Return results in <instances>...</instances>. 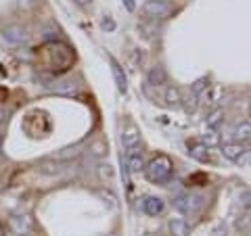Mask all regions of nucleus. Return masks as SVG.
Listing matches in <instances>:
<instances>
[{"mask_svg":"<svg viewBox=\"0 0 251 236\" xmlns=\"http://www.w3.org/2000/svg\"><path fill=\"white\" fill-rule=\"evenodd\" d=\"M222 119H224V109L222 107H216L214 111H211L209 115H207V119H205V123L209 125L211 130H218V125L222 123Z\"/></svg>","mask_w":251,"mask_h":236,"instance_id":"17","label":"nucleus"},{"mask_svg":"<svg viewBox=\"0 0 251 236\" xmlns=\"http://www.w3.org/2000/svg\"><path fill=\"white\" fill-rule=\"evenodd\" d=\"M124 6H126V9H128L130 13H132V11H134V9H136V4H134V0H124Z\"/></svg>","mask_w":251,"mask_h":236,"instance_id":"23","label":"nucleus"},{"mask_svg":"<svg viewBox=\"0 0 251 236\" xmlns=\"http://www.w3.org/2000/svg\"><path fill=\"white\" fill-rule=\"evenodd\" d=\"M109 236H113V234H109Z\"/></svg>","mask_w":251,"mask_h":236,"instance_id":"28","label":"nucleus"},{"mask_svg":"<svg viewBox=\"0 0 251 236\" xmlns=\"http://www.w3.org/2000/svg\"><path fill=\"white\" fill-rule=\"evenodd\" d=\"M74 2H75L77 6H82V9H86V6L92 4V0H74Z\"/></svg>","mask_w":251,"mask_h":236,"instance_id":"24","label":"nucleus"},{"mask_svg":"<svg viewBox=\"0 0 251 236\" xmlns=\"http://www.w3.org/2000/svg\"><path fill=\"white\" fill-rule=\"evenodd\" d=\"M80 155H82V144H77V146H67V148H63V151H59L57 155H52L50 159H54V161H63V163H69V161L77 159Z\"/></svg>","mask_w":251,"mask_h":236,"instance_id":"11","label":"nucleus"},{"mask_svg":"<svg viewBox=\"0 0 251 236\" xmlns=\"http://www.w3.org/2000/svg\"><path fill=\"white\" fill-rule=\"evenodd\" d=\"M2 121H4V111L0 109V123H2Z\"/></svg>","mask_w":251,"mask_h":236,"instance_id":"26","label":"nucleus"},{"mask_svg":"<svg viewBox=\"0 0 251 236\" xmlns=\"http://www.w3.org/2000/svg\"><path fill=\"white\" fill-rule=\"evenodd\" d=\"M50 90L59 92V94H72L77 90V86H75V82H59V84H52Z\"/></svg>","mask_w":251,"mask_h":236,"instance_id":"18","label":"nucleus"},{"mask_svg":"<svg viewBox=\"0 0 251 236\" xmlns=\"http://www.w3.org/2000/svg\"><path fill=\"white\" fill-rule=\"evenodd\" d=\"M0 236H4V228L2 226H0Z\"/></svg>","mask_w":251,"mask_h":236,"instance_id":"27","label":"nucleus"},{"mask_svg":"<svg viewBox=\"0 0 251 236\" xmlns=\"http://www.w3.org/2000/svg\"><path fill=\"white\" fill-rule=\"evenodd\" d=\"M174 174V163L168 155H157L145 165V176L153 184H166Z\"/></svg>","mask_w":251,"mask_h":236,"instance_id":"1","label":"nucleus"},{"mask_svg":"<svg viewBox=\"0 0 251 236\" xmlns=\"http://www.w3.org/2000/svg\"><path fill=\"white\" fill-rule=\"evenodd\" d=\"M109 63H111V73H113V80H115L117 90H120V94H126V92H128V80H126L124 67L117 63L115 57H109Z\"/></svg>","mask_w":251,"mask_h":236,"instance_id":"7","label":"nucleus"},{"mask_svg":"<svg viewBox=\"0 0 251 236\" xmlns=\"http://www.w3.org/2000/svg\"><path fill=\"white\" fill-rule=\"evenodd\" d=\"M203 144H205L207 148H211V146H216V144H220V132L218 130H211L209 128V132L203 136Z\"/></svg>","mask_w":251,"mask_h":236,"instance_id":"19","label":"nucleus"},{"mask_svg":"<svg viewBox=\"0 0 251 236\" xmlns=\"http://www.w3.org/2000/svg\"><path fill=\"white\" fill-rule=\"evenodd\" d=\"M232 138H234V142H239V144H247L249 142V138H251V123L249 119H243L237 123V128H234L232 132Z\"/></svg>","mask_w":251,"mask_h":236,"instance_id":"8","label":"nucleus"},{"mask_svg":"<svg viewBox=\"0 0 251 236\" xmlns=\"http://www.w3.org/2000/svg\"><path fill=\"white\" fill-rule=\"evenodd\" d=\"M174 13V4L170 0H147L143 4V15L151 21H163Z\"/></svg>","mask_w":251,"mask_h":236,"instance_id":"2","label":"nucleus"},{"mask_svg":"<svg viewBox=\"0 0 251 236\" xmlns=\"http://www.w3.org/2000/svg\"><path fill=\"white\" fill-rule=\"evenodd\" d=\"M222 155H224L228 161H232V163H243V161H247V146H243V144H239V142L224 144Z\"/></svg>","mask_w":251,"mask_h":236,"instance_id":"5","label":"nucleus"},{"mask_svg":"<svg viewBox=\"0 0 251 236\" xmlns=\"http://www.w3.org/2000/svg\"><path fill=\"white\" fill-rule=\"evenodd\" d=\"M188 155L193 157L195 161H199V163H209V148L203 144V142H191L188 144Z\"/></svg>","mask_w":251,"mask_h":236,"instance_id":"9","label":"nucleus"},{"mask_svg":"<svg viewBox=\"0 0 251 236\" xmlns=\"http://www.w3.org/2000/svg\"><path fill=\"white\" fill-rule=\"evenodd\" d=\"M180 103H182V94H180V90L176 88V86H168V90H166V105L168 107H180Z\"/></svg>","mask_w":251,"mask_h":236,"instance_id":"16","label":"nucleus"},{"mask_svg":"<svg viewBox=\"0 0 251 236\" xmlns=\"http://www.w3.org/2000/svg\"><path fill=\"white\" fill-rule=\"evenodd\" d=\"M122 142H124V148L126 153L132 155V153H143V138L136 130V125H128L122 136Z\"/></svg>","mask_w":251,"mask_h":236,"instance_id":"4","label":"nucleus"},{"mask_svg":"<svg viewBox=\"0 0 251 236\" xmlns=\"http://www.w3.org/2000/svg\"><path fill=\"white\" fill-rule=\"evenodd\" d=\"M99 176L103 182H109V180H113V167L111 165H99Z\"/></svg>","mask_w":251,"mask_h":236,"instance_id":"20","label":"nucleus"},{"mask_svg":"<svg viewBox=\"0 0 251 236\" xmlns=\"http://www.w3.org/2000/svg\"><path fill=\"white\" fill-rule=\"evenodd\" d=\"M140 207H143V211L147 215L157 217L166 211V203H163V199H159V196H145L143 203H140Z\"/></svg>","mask_w":251,"mask_h":236,"instance_id":"6","label":"nucleus"},{"mask_svg":"<svg viewBox=\"0 0 251 236\" xmlns=\"http://www.w3.org/2000/svg\"><path fill=\"white\" fill-rule=\"evenodd\" d=\"M2 36H4V40L9 42V44H23V42H27V34L23 31L21 27H17V25H11V27H6L4 31H2Z\"/></svg>","mask_w":251,"mask_h":236,"instance_id":"10","label":"nucleus"},{"mask_svg":"<svg viewBox=\"0 0 251 236\" xmlns=\"http://www.w3.org/2000/svg\"><path fill=\"white\" fill-rule=\"evenodd\" d=\"M168 82V73L163 67H153L151 71H149V84L155 86V88H159V86H163Z\"/></svg>","mask_w":251,"mask_h":236,"instance_id":"14","label":"nucleus"},{"mask_svg":"<svg viewBox=\"0 0 251 236\" xmlns=\"http://www.w3.org/2000/svg\"><path fill=\"white\" fill-rule=\"evenodd\" d=\"M69 163H63V161H54V159H46L40 163V171L42 174H61L63 167H67Z\"/></svg>","mask_w":251,"mask_h":236,"instance_id":"15","label":"nucleus"},{"mask_svg":"<svg viewBox=\"0 0 251 236\" xmlns=\"http://www.w3.org/2000/svg\"><path fill=\"white\" fill-rule=\"evenodd\" d=\"M103 29H115V23H113V21H107V19H105V21H103Z\"/></svg>","mask_w":251,"mask_h":236,"instance_id":"25","label":"nucleus"},{"mask_svg":"<svg viewBox=\"0 0 251 236\" xmlns=\"http://www.w3.org/2000/svg\"><path fill=\"white\" fill-rule=\"evenodd\" d=\"M228 234V226H226V222H218L216 228L209 232V236H226Z\"/></svg>","mask_w":251,"mask_h":236,"instance_id":"22","label":"nucleus"},{"mask_svg":"<svg viewBox=\"0 0 251 236\" xmlns=\"http://www.w3.org/2000/svg\"><path fill=\"white\" fill-rule=\"evenodd\" d=\"M203 205V199L197 194H178L174 199V207L182 215H197Z\"/></svg>","mask_w":251,"mask_h":236,"instance_id":"3","label":"nucleus"},{"mask_svg":"<svg viewBox=\"0 0 251 236\" xmlns=\"http://www.w3.org/2000/svg\"><path fill=\"white\" fill-rule=\"evenodd\" d=\"M126 163H128V169L132 174H140L145 169V159H143V153H132L126 157Z\"/></svg>","mask_w":251,"mask_h":236,"instance_id":"13","label":"nucleus"},{"mask_svg":"<svg viewBox=\"0 0 251 236\" xmlns=\"http://www.w3.org/2000/svg\"><path fill=\"white\" fill-rule=\"evenodd\" d=\"M13 228L17 230L19 234H23L29 228V222H27V217H15L13 219Z\"/></svg>","mask_w":251,"mask_h":236,"instance_id":"21","label":"nucleus"},{"mask_svg":"<svg viewBox=\"0 0 251 236\" xmlns=\"http://www.w3.org/2000/svg\"><path fill=\"white\" fill-rule=\"evenodd\" d=\"M168 230L172 236H188V224L182 217H174V219H170Z\"/></svg>","mask_w":251,"mask_h":236,"instance_id":"12","label":"nucleus"}]
</instances>
